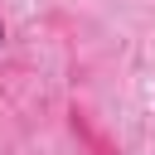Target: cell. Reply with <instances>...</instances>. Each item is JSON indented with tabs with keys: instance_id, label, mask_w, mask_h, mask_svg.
I'll return each instance as SVG.
<instances>
[{
	"instance_id": "cell-1",
	"label": "cell",
	"mask_w": 155,
	"mask_h": 155,
	"mask_svg": "<svg viewBox=\"0 0 155 155\" xmlns=\"http://www.w3.org/2000/svg\"><path fill=\"white\" fill-rule=\"evenodd\" d=\"M68 136H73L78 155H121L116 136L97 121V111L87 102H68Z\"/></svg>"
},
{
	"instance_id": "cell-2",
	"label": "cell",
	"mask_w": 155,
	"mask_h": 155,
	"mask_svg": "<svg viewBox=\"0 0 155 155\" xmlns=\"http://www.w3.org/2000/svg\"><path fill=\"white\" fill-rule=\"evenodd\" d=\"M0 39H5V19H0Z\"/></svg>"
}]
</instances>
